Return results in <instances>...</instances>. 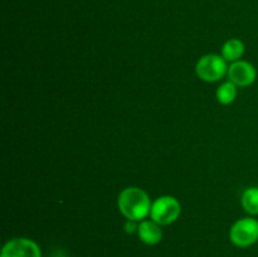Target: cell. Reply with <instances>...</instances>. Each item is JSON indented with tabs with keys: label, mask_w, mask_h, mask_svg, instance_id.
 <instances>
[{
	"label": "cell",
	"mask_w": 258,
	"mask_h": 257,
	"mask_svg": "<svg viewBox=\"0 0 258 257\" xmlns=\"http://www.w3.org/2000/svg\"><path fill=\"white\" fill-rule=\"evenodd\" d=\"M117 206L123 217L138 222L150 214L151 201L148 193L141 188L128 186L118 194Z\"/></svg>",
	"instance_id": "obj_1"
},
{
	"label": "cell",
	"mask_w": 258,
	"mask_h": 257,
	"mask_svg": "<svg viewBox=\"0 0 258 257\" xmlns=\"http://www.w3.org/2000/svg\"><path fill=\"white\" fill-rule=\"evenodd\" d=\"M135 222L136 221H130V219H128V221L126 222L125 229H126V232H127V233H134V232L138 231L139 226L135 223Z\"/></svg>",
	"instance_id": "obj_11"
},
{
	"label": "cell",
	"mask_w": 258,
	"mask_h": 257,
	"mask_svg": "<svg viewBox=\"0 0 258 257\" xmlns=\"http://www.w3.org/2000/svg\"><path fill=\"white\" fill-rule=\"evenodd\" d=\"M216 96L221 105H229L237 97V86L231 81L222 83L217 90Z\"/></svg>",
	"instance_id": "obj_9"
},
{
	"label": "cell",
	"mask_w": 258,
	"mask_h": 257,
	"mask_svg": "<svg viewBox=\"0 0 258 257\" xmlns=\"http://www.w3.org/2000/svg\"><path fill=\"white\" fill-rule=\"evenodd\" d=\"M229 239L241 248L252 246L258 241V221L253 218H241L231 227Z\"/></svg>",
	"instance_id": "obj_4"
},
{
	"label": "cell",
	"mask_w": 258,
	"mask_h": 257,
	"mask_svg": "<svg viewBox=\"0 0 258 257\" xmlns=\"http://www.w3.org/2000/svg\"><path fill=\"white\" fill-rule=\"evenodd\" d=\"M181 213V206L175 197H159L151 204L150 217L160 226H168L174 223Z\"/></svg>",
	"instance_id": "obj_2"
},
{
	"label": "cell",
	"mask_w": 258,
	"mask_h": 257,
	"mask_svg": "<svg viewBox=\"0 0 258 257\" xmlns=\"http://www.w3.org/2000/svg\"><path fill=\"white\" fill-rule=\"evenodd\" d=\"M244 54V44L242 40L237 39V38H232V39L227 40L223 45H222V57L229 62H237L242 55Z\"/></svg>",
	"instance_id": "obj_8"
},
{
	"label": "cell",
	"mask_w": 258,
	"mask_h": 257,
	"mask_svg": "<svg viewBox=\"0 0 258 257\" xmlns=\"http://www.w3.org/2000/svg\"><path fill=\"white\" fill-rule=\"evenodd\" d=\"M242 207L249 214H258V188H247L242 194Z\"/></svg>",
	"instance_id": "obj_10"
},
{
	"label": "cell",
	"mask_w": 258,
	"mask_h": 257,
	"mask_svg": "<svg viewBox=\"0 0 258 257\" xmlns=\"http://www.w3.org/2000/svg\"><path fill=\"white\" fill-rule=\"evenodd\" d=\"M138 234L141 242H144L145 244H149V246L158 244L161 241V238H163V231H161L160 224L156 223L153 219L151 221L141 222L139 224Z\"/></svg>",
	"instance_id": "obj_7"
},
{
	"label": "cell",
	"mask_w": 258,
	"mask_h": 257,
	"mask_svg": "<svg viewBox=\"0 0 258 257\" xmlns=\"http://www.w3.org/2000/svg\"><path fill=\"white\" fill-rule=\"evenodd\" d=\"M228 77L236 86L248 87L256 81L257 72L252 63L247 60H237L228 67Z\"/></svg>",
	"instance_id": "obj_6"
},
{
	"label": "cell",
	"mask_w": 258,
	"mask_h": 257,
	"mask_svg": "<svg viewBox=\"0 0 258 257\" xmlns=\"http://www.w3.org/2000/svg\"><path fill=\"white\" fill-rule=\"evenodd\" d=\"M0 257H42L39 246L29 238H13L4 244Z\"/></svg>",
	"instance_id": "obj_5"
},
{
	"label": "cell",
	"mask_w": 258,
	"mask_h": 257,
	"mask_svg": "<svg viewBox=\"0 0 258 257\" xmlns=\"http://www.w3.org/2000/svg\"><path fill=\"white\" fill-rule=\"evenodd\" d=\"M197 76L206 82H217L228 73L226 59L218 54H206L197 62Z\"/></svg>",
	"instance_id": "obj_3"
}]
</instances>
